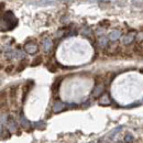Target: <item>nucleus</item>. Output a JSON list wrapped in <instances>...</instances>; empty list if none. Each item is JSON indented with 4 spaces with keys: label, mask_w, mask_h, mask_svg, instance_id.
<instances>
[{
    "label": "nucleus",
    "mask_w": 143,
    "mask_h": 143,
    "mask_svg": "<svg viewBox=\"0 0 143 143\" xmlns=\"http://www.w3.org/2000/svg\"><path fill=\"white\" fill-rule=\"evenodd\" d=\"M27 64H28V61L27 60H24V61H22L21 63L19 64V66H18V68H17V72H22L24 68H26V66H27Z\"/></svg>",
    "instance_id": "2eb2a0df"
},
{
    "label": "nucleus",
    "mask_w": 143,
    "mask_h": 143,
    "mask_svg": "<svg viewBox=\"0 0 143 143\" xmlns=\"http://www.w3.org/2000/svg\"><path fill=\"white\" fill-rule=\"evenodd\" d=\"M42 46H43V50L45 51V52H50V51L52 50V46H53L52 40L45 39V40L43 41V43H42Z\"/></svg>",
    "instance_id": "423d86ee"
},
{
    "label": "nucleus",
    "mask_w": 143,
    "mask_h": 143,
    "mask_svg": "<svg viewBox=\"0 0 143 143\" xmlns=\"http://www.w3.org/2000/svg\"><path fill=\"white\" fill-rule=\"evenodd\" d=\"M33 87V81H28V83L23 86V90H22V101L26 100L27 96L29 95V92H30L31 88Z\"/></svg>",
    "instance_id": "7ed1b4c3"
},
{
    "label": "nucleus",
    "mask_w": 143,
    "mask_h": 143,
    "mask_svg": "<svg viewBox=\"0 0 143 143\" xmlns=\"http://www.w3.org/2000/svg\"><path fill=\"white\" fill-rule=\"evenodd\" d=\"M24 50H26V52L28 53V54H35V53L39 51V47L35 43L29 42L24 45Z\"/></svg>",
    "instance_id": "f257e3e1"
},
{
    "label": "nucleus",
    "mask_w": 143,
    "mask_h": 143,
    "mask_svg": "<svg viewBox=\"0 0 143 143\" xmlns=\"http://www.w3.org/2000/svg\"><path fill=\"white\" fill-rule=\"evenodd\" d=\"M1 68H2V65H1V64H0V69H1Z\"/></svg>",
    "instance_id": "b1692460"
},
{
    "label": "nucleus",
    "mask_w": 143,
    "mask_h": 143,
    "mask_svg": "<svg viewBox=\"0 0 143 143\" xmlns=\"http://www.w3.org/2000/svg\"><path fill=\"white\" fill-rule=\"evenodd\" d=\"M21 124H22V127H23L24 129L30 128V122H29L24 117H21Z\"/></svg>",
    "instance_id": "dca6fc26"
},
{
    "label": "nucleus",
    "mask_w": 143,
    "mask_h": 143,
    "mask_svg": "<svg viewBox=\"0 0 143 143\" xmlns=\"http://www.w3.org/2000/svg\"><path fill=\"white\" fill-rule=\"evenodd\" d=\"M120 35H121V32L120 31H118V30H113L110 32V34H109V39L111 40V41H117L118 39L120 38Z\"/></svg>",
    "instance_id": "1a4fd4ad"
},
{
    "label": "nucleus",
    "mask_w": 143,
    "mask_h": 143,
    "mask_svg": "<svg viewBox=\"0 0 143 143\" xmlns=\"http://www.w3.org/2000/svg\"><path fill=\"white\" fill-rule=\"evenodd\" d=\"M133 137L131 136V134H127L125 136V139H124V141L127 142V143H131V142H133Z\"/></svg>",
    "instance_id": "a211bd4d"
},
{
    "label": "nucleus",
    "mask_w": 143,
    "mask_h": 143,
    "mask_svg": "<svg viewBox=\"0 0 143 143\" xmlns=\"http://www.w3.org/2000/svg\"><path fill=\"white\" fill-rule=\"evenodd\" d=\"M5 56H6V58H8V60L14 58V57H17V52H14V51H9V52L6 53Z\"/></svg>",
    "instance_id": "ddd939ff"
},
{
    "label": "nucleus",
    "mask_w": 143,
    "mask_h": 143,
    "mask_svg": "<svg viewBox=\"0 0 143 143\" xmlns=\"http://www.w3.org/2000/svg\"><path fill=\"white\" fill-rule=\"evenodd\" d=\"M41 63H42V56H36L35 58L32 61L31 66H38V65H41Z\"/></svg>",
    "instance_id": "f8f14e48"
},
{
    "label": "nucleus",
    "mask_w": 143,
    "mask_h": 143,
    "mask_svg": "<svg viewBox=\"0 0 143 143\" xmlns=\"http://www.w3.org/2000/svg\"><path fill=\"white\" fill-rule=\"evenodd\" d=\"M5 71H6L7 74H11V73L14 71V65H8Z\"/></svg>",
    "instance_id": "f3484780"
},
{
    "label": "nucleus",
    "mask_w": 143,
    "mask_h": 143,
    "mask_svg": "<svg viewBox=\"0 0 143 143\" xmlns=\"http://www.w3.org/2000/svg\"><path fill=\"white\" fill-rule=\"evenodd\" d=\"M139 51V55H142V42L139 43V45L136 46V52Z\"/></svg>",
    "instance_id": "6ab92c4d"
},
{
    "label": "nucleus",
    "mask_w": 143,
    "mask_h": 143,
    "mask_svg": "<svg viewBox=\"0 0 143 143\" xmlns=\"http://www.w3.org/2000/svg\"><path fill=\"white\" fill-rule=\"evenodd\" d=\"M134 36H136V33H134V32H131V33L127 34L124 36L123 40H122V42H123V44H125V45H129V44H131L133 42Z\"/></svg>",
    "instance_id": "39448f33"
},
{
    "label": "nucleus",
    "mask_w": 143,
    "mask_h": 143,
    "mask_svg": "<svg viewBox=\"0 0 143 143\" xmlns=\"http://www.w3.org/2000/svg\"><path fill=\"white\" fill-rule=\"evenodd\" d=\"M48 69H50L51 72H53V73L56 72V67L54 66V65H50V66H48Z\"/></svg>",
    "instance_id": "aec40b11"
},
{
    "label": "nucleus",
    "mask_w": 143,
    "mask_h": 143,
    "mask_svg": "<svg viewBox=\"0 0 143 143\" xmlns=\"http://www.w3.org/2000/svg\"><path fill=\"white\" fill-rule=\"evenodd\" d=\"M17 94H18V86H12L10 88V91H9V97L12 101L15 103V99H17Z\"/></svg>",
    "instance_id": "0eeeda50"
},
{
    "label": "nucleus",
    "mask_w": 143,
    "mask_h": 143,
    "mask_svg": "<svg viewBox=\"0 0 143 143\" xmlns=\"http://www.w3.org/2000/svg\"><path fill=\"white\" fill-rule=\"evenodd\" d=\"M3 8H5V5H3V3H0V10H2Z\"/></svg>",
    "instance_id": "412c9836"
},
{
    "label": "nucleus",
    "mask_w": 143,
    "mask_h": 143,
    "mask_svg": "<svg viewBox=\"0 0 143 143\" xmlns=\"http://www.w3.org/2000/svg\"><path fill=\"white\" fill-rule=\"evenodd\" d=\"M65 108H66V105H65L64 103H62V101H56V103L54 104V106H53V111L54 112H61V111H63Z\"/></svg>",
    "instance_id": "20e7f679"
},
{
    "label": "nucleus",
    "mask_w": 143,
    "mask_h": 143,
    "mask_svg": "<svg viewBox=\"0 0 143 143\" xmlns=\"http://www.w3.org/2000/svg\"><path fill=\"white\" fill-rule=\"evenodd\" d=\"M35 125H41V122H39V123H35ZM43 128H45V124H42Z\"/></svg>",
    "instance_id": "4be33fe9"
},
{
    "label": "nucleus",
    "mask_w": 143,
    "mask_h": 143,
    "mask_svg": "<svg viewBox=\"0 0 143 143\" xmlns=\"http://www.w3.org/2000/svg\"><path fill=\"white\" fill-rule=\"evenodd\" d=\"M111 101H110V99H109V96L106 94V95H104L103 97H101V99H100V105H104V106H107V105H109Z\"/></svg>",
    "instance_id": "9b49d317"
},
{
    "label": "nucleus",
    "mask_w": 143,
    "mask_h": 143,
    "mask_svg": "<svg viewBox=\"0 0 143 143\" xmlns=\"http://www.w3.org/2000/svg\"><path fill=\"white\" fill-rule=\"evenodd\" d=\"M99 44L101 47H106L108 44V39L106 38V36H101V38L99 39Z\"/></svg>",
    "instance_id": "4468645a"
},
{
    "label": "nucleus",
    "mask_w": 143,
    "mask_h": 143,
    "mask_svg": "<svg viewBox=\"0 0 143 143\" xmlns=\"http://www.w3.org/2000/svg\"><path fill=\"white\" fill-rule=\"evenodd\" d=\"M7 128L9 129L10 132H13L17 130V124H15L14 120L12 119V118H9V120H8V123H7Z\"/></svg>",
    "instance_id": "6e6552de"
},
{
    "label": "nucleus",
    "mask_w": 143,
    "mask_h": 143,
    "mask_svg": "<svg viewBox=\"0 0 143 143\" xmlns=\"http://www.w3.org/2000/svg\"><path fill=\"white\" fill-rule=\"evenodd\" d=\"M104 89H105V86L103 84H97L95 86V88H94V90H92V97L94 98H98V97L103 96Z\"/></svg>",
    "instance_id": "f03ea898"
},
{
    "label": "nucleus",
    "mask_w": 143,
    "mask_h": 143,
    "mask_svg": "<svg viewBox=\"0 0 143 143\" xmlns=\"http://www.w3.org/2000/svg\"><path fill=\"white\" fill-rule=\"evenodd\" d=\"M61 81H62V79H60V80H56L54 84L52 85V87H51V90L53 94H56L57 91H58V89H60V85H61Z\"/></svg>",
    "instance_id": "9d476101"
},
{
    "label": "nucleus",
    "mask_w": 143,
    "mask_h": 143,
    "mask_svg": "<svg viewBox=\"0 0 143 143\" xmlns=\"http://www.w3.org/2000/svg\"><path fill=\"white\" fill-rule=\"evenodd\" d=\"M1 132H2V124L0 123V133H1Z\"/></svg>",
    "instance_id": "5701e85b"
}]
</instances>
